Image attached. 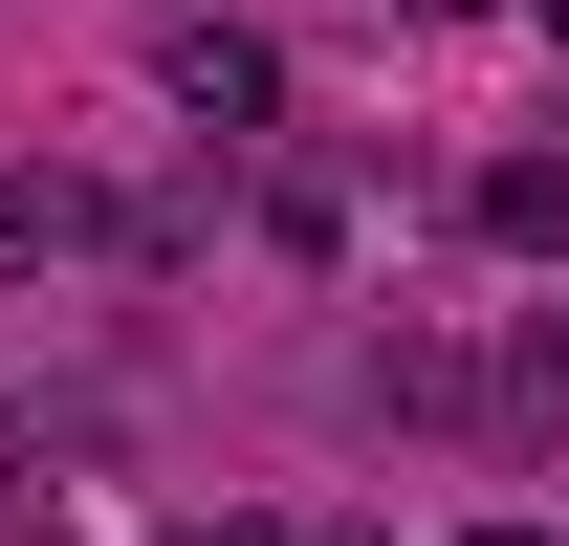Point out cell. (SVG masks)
Listing matches in <instances>:
<instances>
[{"label": "cell", "instance_id": "cell-5", "mask_svg": "<svg viewBox=\"0 0 569 546\" xmlns=\"http://www.w3.org/2000/svg\"><path fill=\"white\" fill-rule=\"evenodd\" d=\"M482 546H569V525H548V503H503V525H482Z\"/></svg>", "mask_w": 569, "mask_h": 546}, {"label": "cell", "instance_id": "cell-6", "mask_svg": "<svg viewBox=\"0 0 569 546\" xmlns=\"http://www.w3.org/2000/svg\"><path fill=\"white\" fill-rule=\"evenodd\" d=\"M526 22H548V44H569V0H526Z\"/></svg>", "mask_w": 569, "mask_h": 546}, {"label": "cell", "instance_id": "cell-3", "mask_svg": "<svg viewBox=\"0 0 569 546\" xmlns=\"http://www.w3.org/2000/svg\"><path fill=\"white\" fill-rule=\"evenodd\" d=\"M482 241H503V263H569V153H503V175H482Z\"/></svg>", "mask_w": 569, "mask_h": 546}, {"label": "cell", "instance_id": "cell-2", "mask_svg": "<svg viewBox=\"0 0 569 546\" xmlns=\"http://www.w3.org/2000/svg\"><path fill=\"white\" fill-rule=\"evenodd\" d=\"M153 88H176L198 132H263V110H284V67L241 44V22H176V44H153Z\"/></svg>", "mask_w": 569, "mask_h": 546}, {"label": "cell", "instance_id": "cell-1", "mask_svg": "<svg viewBox=\"0 0 569 546\" xmlns=\"http://www.w3.org/2000/svg\"><path fill=\"white\" fill-rule=\"evenodd\" d=\"M132 241V198H88V175H0V284H44V263H110Z\"/></svg>", "mask_w": 569, "mask_h": 546}, {"label": "cell", "instance_id": "cell-4", "mask_svg": "<svg viewBox=\"0 0 569 546\" xmlns=\"http://www.w3.org/2000/svg\"><path fill=\"white\" fill-rule=\"evenodd\" d=\"M503 415H569V306H526V350H503Z\"/></svg>", "mask_w": 569, "mask_h": 546}]
</instances>
